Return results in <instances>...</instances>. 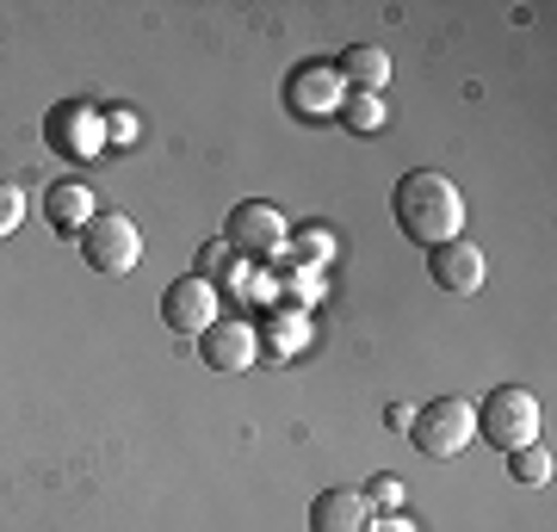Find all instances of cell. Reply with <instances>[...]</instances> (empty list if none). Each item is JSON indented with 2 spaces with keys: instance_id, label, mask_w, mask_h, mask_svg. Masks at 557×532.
<instances>
[{
  "instance_id": "1",
  "label": "cell",
  "mask_w": 557,
  "mask_h": 532,
  "mask_svg": "<svg viewBox=\"0 0 557 532\" xmlns=\"http://www.w3.org/2000/svg\"><path fill=\"white\" fill-rule=\"evenodd\" d=\"M391 218L409 242L421 248H440V242H458L465 236V198L446 174L434 168H416V174L397 180V193H391Z\"/></svg>"
},
{
  "instance_id": "2",
  "label": "cell",
  "mask_w": 557,
  "mask_h": 532,
  "mask_svg": "<svg viewBox=\"0 0 557 532\" xmlns=\"http://www.w3.org/2000/svg\"><path fill=\"white\" fill-rule=\"evenodd\" d=\"M409 440H416L421 458H458L478 440V403L471 396H434V403H421L416 421H409Z\"/></svg>"
},
{
  "instance_id": "3",
  "label": "cell",
  "mask_w": 557,
  "mask_h": 532,
  "mask_svg": "<svg viewBox=\"0 0 557 532\" xmlns=\"http://www.w3.org/2000/svg\"><path fill=\"white\" fill-rule=\"evenodd\" d=\"M478 440H490L496 453H515V446H533L539 434V396L527 384H496L490 403L478 409Z\"/></svg>"
},
{
  "instance_id": "4",
  "label": "cell",
  "mask_w": 557,
  "mask_h": 532,
  "mask_svg": "<svg viewBox=\"0 0 557 532\" xmlns=\"http://www.w3.org/2000/svg\"><path fill=\"white\" fill-rule=\"evenodd\" d=\"M81 255H87V267L94 273H131L143 255V236H137V223L124 218V211H94V223L81 230Z\"/></svg>"
},
{
  "instance_id": "5",
  "label": "cell",
  "mask_w": 557,
  "mask_h": 532,
  "mask_svg": "<svg viewBox=\"0 0 557 532\" xmlns=\"http://www.w3.org/2000/svg\"><path fill=\"white\" fill-rule=\"evenodd\" d=\"M285 218H278V205H267V198H242L236 211H230V223H223V242L236 248L242 260H267L285 248Z\"/></svg>"
},
{
  "instance_id": "6",
  "label": "cell",
  "mask_w": 557,
  "mask_h": 532,
  "mask_svg": "<svg viewBox=\"0 0 557 532\" xmlns=\"http://www.w3.org/2000/svg\"><path fill=\"white\" fill-rule=\"evenodd\" d=\"M161 322L174 329V335H205L211 322H218V285L199 273L174 279L168 292H161Z\"/></svg>"
},
{
  "instance_id": "7",
  "label": "cell",
  "mask_w": 557,
  "mask_h": 532,
  "mask_svg": "<svg viewBox=\"0 0 557 532\" xmlns=\"http://www.w3.org/2000/svg\"><path fill=\"white\" fill-rule=\"evenodd\" d=\"M199 354H205L211 372H248V366L260 359V335L242 322V316H218V322L199 335Z\"/></svg>"
},
{
  "instance_id": "8",
  "label": "cell",
  "mask_w": 557,
  "mask_h": 532,
  "mask_svg": "<svg viewBox=\"0 0 557 532\" xmlns=\"http://www.w3.org/2000/svg\"><path fill=\"white\" fill-rule=\"evenodd\" d=\"M44 131H50V143H57L62 156H75V161L106 149V112H94V106H57L44 119Z\"/></svg>"
},
{
  "instance_id": "9",
  "label": "cell",
  "mask_w": 557,
  "mask_h": 532,
  "mask_svg": "<svg viewBox=\"0 0 557 532\" xmlns=\"http://www.w3.org/2000/svg\"><path fill=\"white\" fill-rule=\"evenodd\" d=\"M428 273H434L440 292H453V297H471L483 285V248L478 242H440V248H428Z\"/></svg>"
},
{
  "instance_id": "10",
  "label": "cell",
  "mask_w": 557,
  "mask_h": 532,
  "mask_svg": "<svg viewBox=\"0 0 557 532\" xmlns=\"http://www.w3.org/2000/svg\"><path fill=\"white\" fill-rule=\"evenodd\" d=\"M94 211H100V198H94V186L87 180H50V193H44V218H50V230L57 236H75L94 223Z\"/></svg>"
},
{
  "instance_id": "11",
  "label": "cell",
  "mask_w": 557,
  "mask_h": 532,
  "mask_svg": "<svg viewBox=\"0 0 557 532\" xmlns=\"http://www.w3.org/2000/svg\"><path fill=\"white\" fill-rule=\"evenodd\" d=\"M335 75H341V87H347V94L384 99V87H391V57H384L379 44H354V50L335 62Z\"/></svg>"
},
{
  "instance_id": "12",
  "label": "cell",
  "mask_w": 557,
  "mask_h": 532,
  "mask_svg": "<svg viewBox=\"0 0 557 532\" xmlns=\"http://www.w3.org/2000/svg\"><path fill=\"white\" fill-rule=\"evenodd\" d=\"M366 520H372V508L359 490H322L310 502V532H366Z\"/></svg>"
},
{
  "instance_id": "13",
  "label": "cell",
  "mask_w": 557,
  "mask_h": 532,
  "mask_svg": "<svg viewBox=\"0 0 557 532\" xmlns=\"http://www.w3.org/2000/svg\"><path fill=\"white\" fill-rule=\"evenodd\" d=\"M341 94H347V87H341V75L335 69H298V75H292V112H304V119H322V112H335L341 106Z\"/></svg>"
},
{
  "instance_id": "14",
  "label": "cell",
  "mask_w": 557,
  "mask_h": 532,
  "mask_svg": "<svg viewBox=\"0 0 557 532\" xmlns=\"http://www.w3.org/2000/svg\"><path fill=\"white\" fill-rule=\"evenodd\" d=\"M255 335H267V341H260L267 354L292 359V354H304V347H310V316L292 310V304H278V310L267 316V329H255Z\"/></svg>"
},
{
  "instance_id": "15",
  "label": "cell",
  "mask_w": 557,
  "mask_h": 532,
  "mask_svg": "<svg viewBox=\"0 0 557 532\" xmlns=\"http://www.w3.org/2000/svg\"><path fill=\"white\" fill-rule=\"evenodd\" d=\"M552 471H557V458H552V446H545V440H533V446H515V453H508V477H515V483H527V490H545V483H552Z\"/></svg>"
},
{
  "instance_id": "16",
  "label": "cell",
  "mask_w": 557,
  "mask_h": 532,
  "mask_svg": "<svg viewBox=\"0 0 557 532\" xmlns=\"http://www.w3.org/2000/svg\"><path fill=\"white\" fill-rule=\"evenodd\" d=\"M335 119L354 131V137H372L384 124V99H372V94H341V106H335Z\"/></svg>"
},
{
  "instance_id": "17",
  "label": "cell",
  "mask_w": 557,
  "mask_h": 532,
  "mask_svg": "<svg viewBox=\"0 0 557 532\" xmlns=\"http://www.w3.org/2000/svg\"><path fill=\"white\" fill-rule=\"evenodd\" d=\"M285 255L298 260V267H329L335 260V230H322V223H310V230H298V242H285Z\"/></svg>"
},
{
  "instance_id": "18",
  "label": "cell",
  "mask_w": 557,
  "mask_h": 532,
  "mask_svg": "<svg viewBox=\"0 0 557 532\" xmlns=\"http://www.w3.org/2000/svg\"><path fill=\"white\" fill-rule=\"evenodd\" d=\"M278 279H273V285H278V292H285V297H304V304H317V297H322V285H317V273H310V267H298V260H292V255H285V248H278Z\"/></svg>"
},
{
  "instance_id": "19",
  "label": "cell",
  "mask_w": 557,
  "mask_h": 532,
  "mask_svg": "<svg viewBox=\"0 0 557 532\" xmlns=\"http://www.w3.org/2000/svg\"><path fill=\"white\" fill-rule=\"evenodd\" d=\"M366 508H384V514H403V477L397 471H379L372 483H366Z\"/></svg>"
},
{
  "instance_id": "20",
  "label": "cell",
  "mask_w": 557,
  "mask_h": 532,
  "mask_svg": "<svg viewBox=\"0 0 557 532\" xmlns=\"http://www.w3.org/2000/svg\"><path fill=\"white\" fill-rule=\"evenodd\" d=\"M131 143H137V112L112 106V112H106V149H131Z\"/></svg>"
},
{
  "instance_id": "21",
  "label": "cell",
  "mask_w": 557,
  "mask_h": 532,
  "mask_svg": "<svg viewBox=\"0 0 557 532\" xmlns=\"http://www.w3.org/2000/svg\"><path fill=\"white\" fill-rule=\"evenodd\" d=\"M20 223H25V193H20V186H7V180H0V242L13 236Z\"/></svg>"
},
{
  "instance_id": "22",
  "label": "cell",
  "mask_w": 557,
  "mask_h": 532,
  "mask_svg": "<svg viewBox=\"0 0 557 532\" xmlns=\"http://www.w3.org/2000/svg\"><path fill=\"white\" fill-rule=\"evenodd\" d=\"M230 260H236V248H230V242H211V248L199 255V279H211V285H218V279L230 273Z\"/></svg>"
},
{
  "instance_id": "23",
  "label": "cell",
  "mask_w": 557,
  "mask_h": 532,
  "mask_svg": "<svg viewBox=\"0 0 557 532\" xmlns=\"http://www.w3.org/2000/svg\"><path fill=\"white\" fill-rule=\"evenodd\" d=\"M366 532H421V527L403 520V514H379V520H366Z\"/></svg>"
},
{
  "instance_id": "24",
  "label": "cell",
  "mask_w": 557,
  "mask_h": 532,
  "mask_svg": "<svg viewBox=\"0 0 557 532\" xmlns=\"http://www.w3.org/2000/svg\"><path fill=\"white\" fill-rule=\"evenodd\" d=\"M384 421H391V428H409V421H416V409H403V403H391V409H384Z\"/></svg>"
}]
</instances>
